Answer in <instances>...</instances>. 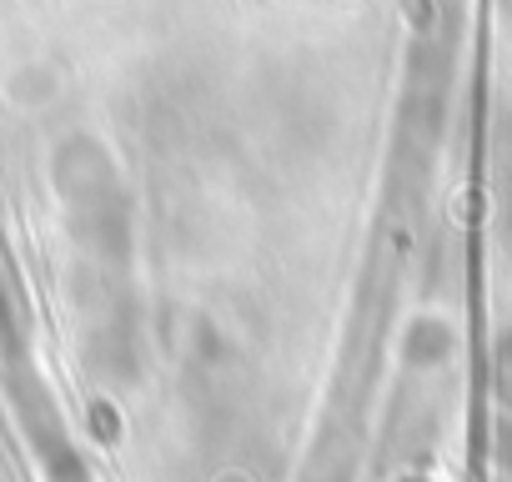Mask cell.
<instances>
[{"label":"cell","mask_w":512,"mask_h":482,"mask_svg":"<svg viewBox=\"0 0 512 482\" xmlns=\"http://www.w3.org/2000/svg\"><path fill=\"white\" fill-rule=\"evenodd\" d=\"M46 462H51V477H56V482H91V477H86V467H81L76 457H66V447H61V442L46 452Z\"/></svg>","instance_id":"cell-1"}]
</instances>
